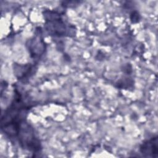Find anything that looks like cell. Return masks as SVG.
<instances>
[{"label":"cell","instance_id":"1","mask_svg":"<svg viewBox=\"0 0 158 158\" xmlns=\"http://www.w3.org/2000/svg\"><path fill=\"white\" fill-rule=\"evenodd\" d=\"M44 18L46 20L45 28L50 35L54 36H63L70 35L71 33L64 20L60 14L55 11L47 10L44 12Z\"/></svg>","mask_w":158,"mask_h":158},{"label":"cell","instance_id":"2","mask_svg":"<svg viewBox=\"0 0 158 158\" xmlns=\"http://www.w3.org/2000/svg\"><path fill=\"white\" fill-rule=\"evenodd\" d=\"M40 31V33L37 32L32 38L28 40L27 44L31 57L34 59V60L39 59L44 54L45 50L44 42L41 38Z\"/></svg>","mask_w":158,"mask_h":158},{"label":"cell","instance_id":"3","mask_svg":"<svg viewBox=\"0 0 158 158\" xmlns=\"http://www.w3.org/2000/svg\"><path fill=\"white\" fill-rule=\"evenodd\" d=\"M140 152L144 157H157L158 156V138L154 136L144 141L139 148Z\"/></svg>","mask_w":158,"mask_h":158},{"label":"cell","instance_id":"4","mask_svg":"<svg viewBox=\"0 0 158 158\" xmlns=\"http://www.w3.org/2000/svg\"><path fill=\"white\" fill-rule=\"evenodd\" d=\"M131 16H133V18H131V20H133V22H135V20H136L138 22V20L139 19V15H138V14L136 12H133L131 14Z\"/></svg>","mask_w":158,"mask_h":158}]
</instances>
